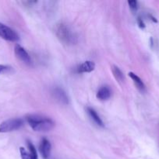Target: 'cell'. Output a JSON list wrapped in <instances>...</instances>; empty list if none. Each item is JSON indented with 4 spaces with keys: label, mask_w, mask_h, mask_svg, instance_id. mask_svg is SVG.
I'll use <instances>...</instances> for the list:
<instances>
[{
    "label": "cell",
    "mask_w": 159,
    "mask_h": 159,
    "mask_svg": "<svg viewBox=\"0 0 159 159\" xmlns=\"http://www.w3.org/2000/svg\"><path fill=\"white\" fill-rule=\"evenodd\" d=\"M129 76L131 78V79L132 80V82H133L134 85H136L137 89L141 92V93H143L145 91V89H146V87H145L144 83L141 80V79L139 76H137L136 74H134L133 72H129Z\"/></svg>",
    "instance_id": "cell-10"
},
{
    "label": "cell",
    "mask_w": 159,
    "mask_h": 159,
    "mask_svg": "<svg viewBox=\"0 0 159 159\" xmlns=\"http://www.w3.org/2000/svg\"><path fill=\"white\" fill-rule=\"evenodd\" d=\"M51 151V145L50 141L46 138H43L41 141L40 145H39V152L41 155L44 159H48L49 158L50 154Z\"/></svg>",
    "instance_id": "cell-6"
},
{
    "label": "cell",
    "mask_w": 159,
    "mask_h": 159,
    "mask_svg": "<svg viewBox=\"0 0 159 159\" xmlns=\"http://www.w3.org/2000/svg\"><path fill=\"white\" fill-rule=\"evenodd\" d=\"M14 51H15V54L22 62H23L26 65H31L32 63V61H31V57H30L29 54L27 53V51L21 47L20 45L17 44L14 48Z\"/></svg>",
    "instance_id": "cell-5"
},
{
    "label": "cell",
    "mask_w": 159,
    "mask_h": 159,
    "mask_svg": "<svg viewBox=\"0 0 159 159\" xmlns=\"http://www.w3.org/2000/svg\"><path fill=\"white\" fill-rule=\"evenodd\" d=\"M112 71L114 77L115 78V79H116L118 82H123V81H124V75H123V73L118 67L115 66V65L112 66Z\"/></svg>",
    "instance_id": "cell-12"
},
{
    "label": "cell",
    "mask_w": 159,
    "mask_h": 159,
    "mask_svg": "<svg viewBox=\"0 0 159 159\" xmlns=\"http://www.w3.org/2000/svg\"><path fill=\"white\" fill-rule=\"evenodd\" d=\"M0 37L10 42H16L20 40L18 34L9 26L0 23Z\"/></svg>",
    "instance_id": "cell-4"
},
{
    "label": "cell",
    "mask_w": 159,
    "mask_h": 159,
    "mask_svg": "<svg viewBox=\"0 0 159 159\" xmlns=\"http://www.w3.org/2000/svg\"><path fill=\"white\" fill-rule=\"evenodd\" d=\"M55 32L60 41L65 44L73 45L77 42V37L75 33L65 23H58L55 28Z\"/></svg>",
    "instance_id": "cell-2"
},
{
    "label": "cell",
    "mask_w": 159,
    "mask_h": 159,
    "mask_svg": "<svg viewBox=\"0 0 159 159\" xmlns=\"http://www.w3.org/2000/svg\"><path fill=\"white\" fill-rule=\"evenodd\" d=\"M26 120L34 131H49L55 126V123L52 120L41 115H28L26 116Z\"/></svg>",
    "instance_id": "cell-1"
},
{
    "label": "cell",
    "mask_w": 159,
    "mask_h": 159,
    "mask_svg": "<svg viewBox=\"0 0 159 159\" xmlns=\"http://www.w3.org/2000/svg\"><path fill=\"white\" fill-rule=\"evenodd\" d=\"M8 69H9V67L8 66H6V65H0V74L4 72V71H7Z\"/></svg>",
    "instance_id": "cell-15"
},
{
    "label": "cell",
    "mask_w": 159,
    "mask_h": 159,
    "mask_svg": "<svg viewBox=\"0 0 159 159\" xmlns=\"http://www.w3.org/2000/svg\"><path fill=\"white\" fill-rule=\"evenodd\" d=\"M95 64L91 61H87L83 62L80 65H78L76 68V71L78 73H89L91 72L94 70Z\"/></svg>",
    "instance_id": "cell-7"
},
{
    "label": "cell",
    "mask_w": 159,
    "mask_h": 159,
    "mask_svg": "<svg viewBox=\"0 0 159 159\" xmlns=\"http://www.w3.org/2000/svg\"><path fill=\"white\" fill-rule=\"evenodd\" d=\"M20 153L22 159H32L29 152H28L26 149L23 148H20Z\"/></svg>",
    "instance_id": "cell-13"
},
{
    "label": "cell",
    "mask_w": 159,
    "mask_h": 159,
    "mask_svg": "<svg viewBox=\"0 0 159 159\" xmlns=\"http://www.w3.org/2000/svg\"><path fill=\"white\" fill-rule=\"evenodd\" d=\"M128 4H129V7L132 10H137V8H138V4H137V2L135 0H132V1H128Z\"/></svg>",
    "instance_id": "cell-14"
},
{
    "label": "cell",
    "mask_w": 159,
    "mask_h": 159,
    "mask_svg": "<svg viewBox=\"0 0 159 159\" xmlns=\"http://www.w3.org/2000/svg\"><path fill=\"white\" fill-rule=\"evenodd\" d=\"M97 98L101 101L107 100L111 96V90L108 86H102L98 89L96 95Z\"/></svg>",
    "instance_id": "cell-11"
},
{
    "label": "cell",
    "mask_w": 159,
    "mask_h": 159,
    "mask_svg": "<svg viewBox=\"0 0 159 159\" xmlns=\"http://www.w3.org/2000/svg\"><path fill=\"white\" fill-rule=\"evenodd\" d=\"M23 120L20 118L9 119L0 124V133H8L21 128L23 125Z\"/></svg>",
    "instance_id": "cell-3"
},
{
    "label": "cell",
    "mask_w": 159,
    "mask_h": 159,
    "mask_svg": "<svg viewBox=\"0 0 159 159\" xmlns=\"http://www.w3.org/2000/svg\"><path fill=\"white\" fill-rule=\"evenodd\" d=\"M53 95L55 98L56 100L59 101V102L62 104H68L69 98L67 96L66 93L60 88H55L53 90Z\"/></svg>",
    "instance_id": "cell-8"
},
{
    "label": "cell",
    "mask_w": 159,
    "mask_h": 159,
    "mask_svg": "<svg viewBox=\"0 0 159 159\" xmlns=\"http://www.w3.org/2000/svg\"><path fill=\"white\" fill-rule=\"evenodd\" d=\"M87 113H88L89 116L91 118L92 120H93L94 122L97 124V125L99 126V127H104V123H103L101 118L100 117V116L98 114V113H97V112L95 111L93 108H91V107H87Z\"/></svg>",
    "instance_id": "cell-9"
},
{
    "label": "cell",
    "mask_w": 159,
    "mask_h": 159,
    "mask_svg": "<svg viewBox=\"0 0 159 159\" xmlns=\"http://www.w3.org/2000/svg\"><path fill=\"white\" fill-rule=\"evenodd\" d=\"M137 22H138V25H139V26H140V28H144L145 27L144 23H143V20H142L141 19L138 18V20H137Z\"/></svg>",
    "instance_id": "cell-16"
}]
</instances>
